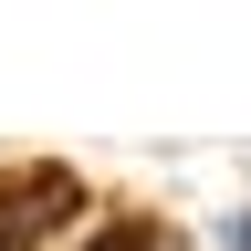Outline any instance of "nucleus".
I'll return each mask as SVG.
<instances>
[{"instance_id":"f257e3e1","label":"nucleus","mask_w":251,"mask_h":251,"mask_svg":"<svg viewBox=\"0 0 251 251\" xmlns=\"http://www.w3.org/2000/svg\"><path fill=\"white\" fill-rule=\"evenodd\" d=\"M94 251H157L147 230H105V241H94Z\"/></svg>"}]
</instances>
